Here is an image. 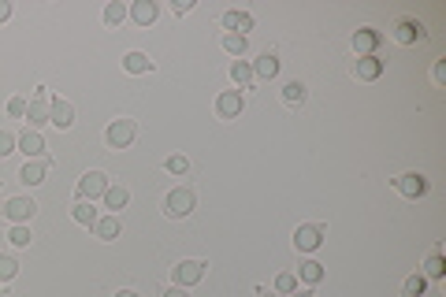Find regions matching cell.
<instances>
[{
	"label": "cell",
	"mask_w": 446,
	"mask_h": 297,
	"mask_svg": "<svg viewBox=\"0 0 446 297\" xmlns=\"http://www.w3.org/2000/svg\"><path fill=\"white\" fill-rule=\"evenodd\" d=\"M253 74H257V78H276V74H279V56L264 52L260 60L253 63Z\"/></svg>",
	"instance_id": "obj_22"
},
{
	"label": "cell",
	"mask_w": 446,
	"mask_h": 297,
	"mask_svg": "<svg viewBox=\"0 0 446 297\" xmlns=\"http://www.w3.org/2000/svg\"><path fill=\"white\" fill-rule=\"evenodd\" d=\"M49 167H52V160H49V156H34V160H26V164H23L19 179H23L26 186H38V182H45V175H49Z\"/></svg>",
	"instance_id": "obj_13"
},
{
	"label": "cell",
	"mask_w": 446,
	"mask_h": 297,
	"mask_svg": "<svg viewBox=\"0 0 446 297\" xmlns=\"http://www.w3.org/2000/svg\"><path fill=\"white\" fill-rule=\"evenodd\" d=\"M8 111H12V116H26V100L23 97H12V100H8Z\"/></svg>",
	"instance_id": "obj_35"
},
{
	"label": "cell",
	"mask_w": 446,
	"mask_h": 297,
	"mask_svg": "<svg viewBox=\"0 0 446 297\" xmlns=\"http://www.w3.org/2000/svg\"><path fill=\"white\" fill-rule=\"evenodd\" d=\"M298 275H302L309 286H316V283H324V264L320 260H305V264L298 267Z\"/></svg>",
	"instance_id": "obj_25"
},
{
	"label": "cell",
	"mask_w": 446,
	"mask_h": 297,
	"mask_svg": "<svg viewBox=\"0 0 446 297\" xmlns=\"http://www.w3.org/2000/svg\"><path fill=\"white\" fill-rule=\"evenodd\" d=\"M134 138H138V123H134V119H112L108 130H104L108 148H131Z\"/></svg>",
	"instance_id": "obj_1"
},
{
	"label": "cell",
	"mask_w": 446,
	"mask_h": 297,
	"mask_svg": "<svg viewBox=\"0 0 446 297\" xmlns=\"http://www.w3.org/2000/svg\"><path fill=\"white\" fill-rule=\"evenodd\" d=\"M123 19H126V8L120 4V0H112V4L104 8V23H108V26H120Z\"/></svg>",
	"instance_id": "obj_29"
},
{
	"label": "cell",
	"mask_w": 446,
	"mask_h": 297,
	"mask_svg": "<svg viewBox=\"0 0 446 297\" xmlns=\"http://www.w3.org/2000/svg\"><path fill=\"white\" fill-rule=\"evenodd\" d=\"M157 12H160L157 0H138V4L131 8V19H134L138 26H149V23H157Z\"/></svg>",
	"instance_id": "obj_19"
},
{
	"label": "cell",
	"mask_w": 446,
	"mask_h": 297,
	"mask_svg": "<svg viewBox=\"0 0 446 297\" xmlns=\"http://www.w3.org/2000/svg\"><path fill=\"white\" fill-rule=\"evenodd\" d=\"M115 297H138V294H134V290H120V294H115Z\"/></svg>",
	"instance_id": "obj_41"
},
{
	"label": "cell",
	"mask_w": 446,
	"mask_h": 297,
	"mask_svg": "<svg viewBox=\"0 0 446 297\" xmlns=\"http://www.w3.org/2000/svg\"><path fill=\"white\" fill-rule=\"evenodd\" d=\"M324 234H327L324 223H305V227L294 230V249L298 253H316L324 245Z\"/></svg>",
	"instance_id": "obj_3"
},
{
	"label": "cell",
	"mask_w": 446,
	"mask_h": 297,
	"mask_svg": "<svg viewBox=\"0 0 446 297\" xmlns=\"http://www.w3.org/2000/svg\"><path fill=\"white\" fill-rule=\"evenodd\" d=\"M223 26H227V34H249L253 30V15L249 12H242V8H231V12H223Z\"/></svg>",
	"instance_id": "obj_15"
},
{
	"label": "cell",
	"mask_w": 446,
	"mask_h": 297,
	"mask_svg": "<svg viewBox=\"0 0 446 297\" xmlns=\"http://www.w3.org/2000/svg\"><path fill=\"white\" fill-rule=\"evenodd\" d=\"M49 100H52V93L41 86L38 93H34V100L26 104V119H30V130H38L41 123H49Z\"/></svg>",
	"instance_id": "obj_8"
},
{
	"label": "cell",
	"mask_w": 446,
	"mask_h": 297,
	"mask_svg": "<svg viewBox=\"0 0 446 297\" xmlns=\"http://www.w3.org/2000/svg\"><path fill=\"white\" fill-rule=\"evenodd\" d=\"M120 230H123L120 216H101V219L93 223V234L101 238V241H115V238H120Z\"/></svg>",
	"instance_id": "obj_17"
},
{
	"label": "cell",
	"mask_w": 446,
	"mask_h": 297,
	"mask_svg": "<svg viewBox=\"0 0 446 297\" xmlns=\"http://www.w3.org/2000/svg\"><path fill=\"white\" fill-rule=\"evenodd\" d=\"M123 67L131 71V74H145V71H153V60L145 52H126L123 56Z\"/></svg>",
	"instance_id": "obj_24"
},
{
	"label": "cell",
	"mask_w": 446,
	"mask_h": 297,
	"mask_svg": "<svg viewBox=\"0 0 446 297\" xmlns=\"http://www.w3.org/2000/svg\"><path fill=\"white\" fill-rule=\"evenodd\" d=\"M108 175L104 171H86L78 179V201H93V197H104V190H108Z\"/></svg>",
	"instance_id": "obj_5"
},
{
	"label": "cell",
	"mask_w": 446,
	"mask_h": 297,
	"mask_svg": "<svg viewBox=\"0 0 446 297\" xmlns=\"http://www.w3.org/2000/svg\"><path fill=\"white\" fill-rule=\"evenodd\" d=\"M19 272V264H15V256H0V283H8V278H15Z\"/></svg>",
	"instance_id": "obj_32"
},
{
	"label": "cell",
	"mask_w": 446,
	"mask_h": 297,
	"mask_svg": "<svg viewBox=\"0 0 446 297\" xmlns=\"http://www.w3.org/2000/svg\"><path fill=\"white\" fill-rule=\"evenodd\" d=\"M394 190L402 193V197L416 201V197H424V193H427V179L421 171H405V175H398V179H394Z\"/></svg>",
	"instance_id": "obj_7"
},
{
	"label": "cell",
	"mask_w": 446,
	"mask_h": 297,
	"mask_svg": "<svg viewBox=\"0 0 446 297\" xmlns=\"http://www.w3.org/2000/svg\"><path fill=\"white\" fill-rule=\"evenodd\" d=\"M276 290H279V294H294V290H298V275H294V272H283V275L276 278Z\"/></svg>",
	"instance_id": "obj_31"
},
{
	"label": "cell",
	"mask_w": 446,
	"mask_h": 297,
	"mask_svg": "<svg viewBox=\"0 0 446 297\" xmlns=\"http://www.w3.org/2000/svg\"><path fill=\"white\" fill-rule=\"evenodd\" d=\"M287 297H313V290H294V294H287Z\"/></svg>",
	"instance_id": "obj_40"
},
{
	"label": "cell",
	"mask_w": 446,
	"mask_h": 297,
	"mask_svg": "<svg viewBox=\"0 0 446 297\" xmlns=\"http://www.w3.org/2000/svg\"><path fill=\"white\" fill-rule=\"evenodd\" d=\"M424 286H427V278H424L421 272H416V275H409V278H405L402 294H405V297H421V294H424Z\"/></svg>",
	"instance_id": "obj_28"
},
{
	"label": "cell",
	"mask_w": 446,
	"mask_h": 297,
	"mask_svg": "<svg viewBox=\"0 0 446 297\" xmlns=\"http://www.w3.org/2000/svg\"><path fill=\"white\" fill-rule=\"evenodd\" d=\"M104 204L112 208V216H120L126 204H131V190H126V186H108V190H104Z\"/></svg>",
	"instance_id": "obj_18"
},
{
	"label": "cell",
	"mask_w": 446,
	"mask_h": 297,
	"mask_svg": "<svg viewBox=\"0 0 446 297\" xmlns=\"http://www.w3.org/2000/svg\"><path fill=\"white\" fill-rule=\"evenodd\" d=\"M34 212H38V204H34L30 197H12L4 204V216L12 219V223H26V219H34Z\"/></svg>",
	"instance_id": "obj_14"
},
{
	"label": "cell",
	"mask_w": 446,
	"mask_h": 297,
	"mask_svg": "<svg viewBox=\"0 0 446 297\" xmlns=\"http://www.w3.org/2000/svg\"><path fill=\"white\" fill-rule=\"evenodd\" d=\"M164 297H190L186 286H171V290H164Z\"/></svg>",
	"instance_id": "obj_37"
},
{
	"label": "cell",
	"mask_w": 446,
	"mask_h": 297,
	"mask_svg": "<svg viewBox=\"0 0 446 297\" xmlns=\"http://www.w3.org/2000/svg\"><path fill=\"white\" fill-rule=\"evenodd\" d=\"M231 82H234L238 89L249 86V82H253V63H249V60H234V63H231Z\"/></svg>",
	"instance_id": "obj_21"
},
{
	"label": "cell",
	"mask_w": 446,
	"mask_h": 297,
	"mask_svg": "<svg viewBox=\"0 0 446 297\" xmlns=\"http://www.w3.org/2000/svg\"><path fill=\"white\" fill-rule=\"evenodd\" d=\"M305 97H309V89H305V82H287V86H283V100H287V104L290 108H302L305 104Z\"/></svg>",
	"instance_id": "obj_20"
},
{
	"label": "cell",
	"mask_w": 446,
	"mask_h": 297,
	"mask_svg": "<svg viewBox=\"0 0 446 297\" xmlns=\"http://www.w3.org/2000/svg\"><path fill=\"white\" fill-rule=\"evenodd\" d=\"M190 8H194V0H183V4H179V0H175V15H186Z\"/></svg>",
	"instance_id": "obj_38"
},
{
	"label": "cell",
	"mask_w": 446,
	"mask_h": 297,
	"mask_svg": "<svg viewBox=\"0 0 446 297\" xmlns=\"http://www.w3.org/2000/svg\"><path fill=\"white\" fill-rule=\"evenodd\" d=\"M205 260H179L175 267H171V278H175V286H194L205 278Z\"/></svg>",
	"instance_id": "obj_4"
},
{
	"label": "cell",
	"mask_w": 446,
	"mask_h": 297,
	"mask_svg": "<svg viewBox=\"0 0 446 297\" xmlns=\"http://www.w3.org/2000/svg\"><path fill=\"white\" fill-rule=\"evenodd\" d=\"M245 45H249V41H245V37H242V34H223V49H227V52H231V56H238V60H242V52H245Z\"/></svg>",
	"instance_id": "obj_27"
},
{
	"label": "cell",
	"mask_w": 446,
	"mask_h": 297,
	"mask_svg": "<svg viewBox=\"0 0 446 297\" xmlns=\"http://www.w3.org/2000/svg\"><path fill=\"white\" fill-rule=\"evenodd\" d=\"M432 78L439 82V86L446 82V63H443V60H435V67H432Z\"/></svg>",
	"instance_id": "obj_36"
},
{
	"label": "cell",
	"mask_w": 446,
	"mask_h": 297,
	"mask_svg": "<svg viewBox=\"0 0 446 297\" xmlns=\"http://www.w3.org/2000/svg\"><path fill=\"white\" fill-rule=\"evenodd\" d=\"M164 167H168L171 175H186L190 171V160H186V156H168V164H164Z\"/></svg>",
	"instance_id": "obj_33"
},
{
	"label": "cell",
	"mask_w": 446,
	"mask_h": 297,
	"mask_svg": "<svg viewBox=\"0 0 446 297\" xmlns=\"http://www.w3.org/2000/svg\"><path fill=\"white\" fill-rule=\"evenodd\" d=\"M379 41H383V34H379L376 26H361V30L353 34V52L357 56H376Z\"/></svg>",
	"instance_id": "obj_11"
},
{
	"label": "cell",
	"mask_w": 446,
	"mask_h": 297,
	"mask_svg": "<svg viewBox=\"0 0 446 297\" xmlns=\"http://www.w3.org/2000/svg\"><path fill=\"white\" fill-rule=\"evenodd\" d=\"M71 216H75V223H82V227H93V223L101 219V216H97V208H93V204H89V201H78Z\"/></svg>",
	"instance_id": "obj_26"
},
{
	"label": "cell",
	"mask_w": 446,
	"mask_h": 297,
	"mask_svg": "<svg viewBox=\"0 0 446 297\" xmlns=\"http://www.w3.org/2000/svg\"><path fill=\"white\" fill-rule=\"evenodd\" d=\"M15 145L26 153V160H34V156H45V138L38 134V130H23L19 138H15Z\"/></svg>",
	"instance_id": "obj_16"
},
{
	"label": "cell",
	"mask_w": 446,
	"mask_h": 297,
	"mask_svg": "<svg viewBox=\"0 0 446 297\" xmlns=\"http://www.w3.org/2000/svg\"><path fill=\"white\" fill-rule=\"evenodd\" d=\"M49 123L56 126V130H67L71 123H75V104H71V100H63V97H52L49 100Z\"/></svg>",
	"instance_id": "obj_9"
},
{
	"label": "cell",
	"mask_w": 446,
	"mask_h": 297,
	"mask_svg": "<svg viewBox=\"0 0 446 297\" xmlns=\"http://www.w3.org/2000/svg\"><path fill=\"white\" fill-rule=\"evenodd\" d=\"M194 204H197L194 190H190V186H175V190L164 197V212H168L171 219H183V216H190V212H194Z\"/></svg>",
	"instance_id": "obj_2"
},
{
	"label": "cell",
	"mask_w": 446,
	"mask_h": 297,
	"mask_svg": "<svg viewBox=\"0 0 446 297\" xmlns=\"http://www.w3.org/2000/svg\"><path fill=\"white\" fill-rule=\"evenodd\" d=\"M424 278H443L446 275V256H443V249H435L432 256L424 260V272H421Z\"/></svg>",
	"instance_id": "obj_23"
},
{
	"label": "cell",
	"mask_w": 446,
	"mask_h": 297,
	"mask_svg": "<svg viewBox=\"0 0 446 297\" xmlns=\"http://www.w3.org/2000/svg\"><path fill=\"white\" fill-rule=\"evenodd\" d=\"M260 297H276V294H260Z\"/></svg>",
	"instance_id": "obj_42"
},
{
	"label": "cell",
	"mask_w": 446,
	"mask_h": 297,
	"mask_svg": "<svg viewBox=\"0 0 446 297\" xmlns=\"http://www.w3.org/2000/svg\"><path fill=\"white\" fill-rule=\"evenodd\" d=\"M30 238H34V234H30V227H23V223H15L12 234H8V241H12V245H19V249H23V245H30Z\"/></svg>",
	"instance_id": "obj_30"
},
{
	"label": "cell",
	"mask_w": 446,
	"mask_h": 297,
	"mask_svg": "<svg viewBox=\"0 0 446 297\" xmlns=\"http://www.w3.org/2000/svg\"><path fill=\"white\" fill-rule=\"evenodd\" d=\"M8 153H15V138L8 130H0V156H8Z\"/></svg>",
	"instance_id": "obj_34"
},
{
	"label": "cell",
	"mask_w": 446,
	"mask_h": 297,
	"mask_svg": "<svg viewBox=\"0 0 446 297\" xmlns=\"http://www.w3.org/2000/svg\"><path fill=\"white\" fill-rule=\"evenodd\" d=\"M387 63L379 60V56H357V63H353V78H361V82H376L379 74H383Z\"/></svg>",
	"instance_id": "obj_12"
},
{
	"label": "cell",
	"mask_w": 446,
	"mask_h": 297,
	"mask_svg": "<svg viewBox=\"0 0 446 297\" xmlns=\"http://www.w3.org/2000/svg\"><path fill=\"white\" fill-rule=\"evenodd\" d=\"M8 15H12V4H8V0H0V23H4Z\"/></svg>",
	"instance_id": "obj_39"
},
{
	"label": "cell",
	"mask_w": 446,
	"mask_h": 297,
	"mask_svg": "<svg viewBox=\"0 0 446 297\" xmlns=\"http://www.w3.org/2000/svg\"><path fill=\"white\" fill-rule=\"evenodd\" d=\"M216 111H220V119H238L245 111V93L242 89H223L220 97H216Z\"/></svg>",
	"instance_id": "obj_6"
},
{
	"label": "cell",
	"mask_w": 446,
	"mask_h": 297,
	"mask_svg": "<svg viewBox=\"0 0 446 297\" xmlns=\"http://www.w3.org/2000/svg\"><path fill=\"white\" fill-rule=\"evenodd\" d=\"M424 37H427V30L416 19H398L394 23V41L398 45H416V41H424Z\"/></svg>",
	"instance_id": "obj_10"
}]
</instances>
